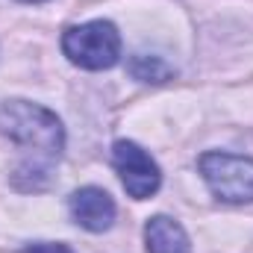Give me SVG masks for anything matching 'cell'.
Returning a JSON list of instances; mask_svg holds the SVG:
<instances>
[{
    "label": "cell",
    "instance_id": "cell-9",
    "mask_svg": "<svg viewBox=\"0 0 253 253\" xmlns=\"http://www.w3.org/2000/svg\"><path fill=\"white\" fill-rule=\"evenodd\" d=\"M18 3H42V0H18Z\"/></svg>",
    "mask_w": 253,
    "mask_h": 253
},
{
    "label": "cell",
    "instance_id": "cell-5",
    "mask_svg": "<svg viewBox=\"0 0 253 253\" xmlns=\"http://www.w3.org/2000/svg\"><path fill=\"white\" fill-rule=\"evenodd\" d=\"M68 209H71V218L88 233H103L115 221V200L103 189H94V186L74 191L68 197Z\"/></svg>",
    "mask_w": 253,
    "mask_h": 253
},
{
    "label": "cell",
    "instance_id": "cell-7",
    "mask_svg": "<svg viewBox=\"0 0 253 253\" xmlns=\"http://www.w3.org/2000/svg\"><path fill=\"white\" fill-rule=\"evenodd\" d=\"M129 74L141 83H168L174 77V68L165 62L162 56H150V53H135L129 59Z\"/></svg>",
    "mask_w": 253,
    "mask_h": 253
},
{
    "label": "cell",
    "instance_id": "cell-6",
    "mask_svg": "<svg viewBox=\"0 0 253 253\" xmlns=\"http://www.w3.org/2000/svg\"><path fill=\"white\" fill-rule=\"evenodd\" d=\"M144 242H147V253H191L186 230L168 215H156L147 221Z\"/></svg>",
    "mask_w": 253,
    "mask_h": 253
},
{
    "label": "cell",
    "instance_id": "cell-1",
    "mask_svg": "<svg viewBox=\"0 0 253 253\" xmlns=\"http://www.w3.org/2000/svg\"><path fill=\"white\" fill-rule=\"evenodd\" d=\"M0 132L9 135L12 141L24 144L27 150L36 153L39 162H53L62 156L65 147V129L62 121L30 100H3L0 103Z\"/></svg>",
    "mask_w": 253,
    "mask_h": 253
},
{
    "label": "cell",
    "instance_id": "cell-3",
    "mask_svg": "<svg viewBox=\"0 0 253 253\" xmlns=\"http://www.w3.org/2000/svg\"><path fill=\"white\" fill-rule=\"evenodd\" d=\"M197 165L215 197L227 203H253V159L212 150L203 153Z\"/></svg>",
    "mask_w": 253,
    "mask_h": 253
},
{
    "label": "cell",
    "instance_id": "cell-4",
    "mask_svg": "<svg viewBox=\"0 0 253 253\" xmlns=\"http://www.w3.org/2000/svg\"><path fill=\"white\" fill-rule=\"evenodd\" d=\"M112 165H115V171H118V177L124 183L126 194L135 197V200H144V197L156 194L159 186H162L159 165L135 141H115V147H112Z\"/></svg>",
    "mask_w": 253,
    "mask_h": 253
},
{
    "label": "cell",
    "instance_id": "cell-8",
    "mask_svg": "<svg viewBox=\"0 0 253 253\" xmlns=\"http://www.w3.org/2000/svg\"><path fill=\"white\" fill-rule=\"evenodd\" d=\"M21 253H74V251L68 245H62V242H33Z\"/></svg>",
    "mask_w": 253,
    "mask_h": 253
},
{
    "label": "cell",
    "instance_id": "cell-2",
    "mask_svg": "<svg viewBox=\"0 0 253 253\" xmlns=\"http://www.w3.org/2000/svg\"><path fill=\"white\" fill-rule=\"evenodd\" d=\"M62 50L71 62L85 71H103L121 59V36L109 21H88L65 33Z\"/></svg>",
    "mask_w": 253,
    "mask_h": 253
}]
</instances>
